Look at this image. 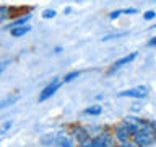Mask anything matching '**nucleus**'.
<instances>
[{"mask_svg": "<svg viewBox=\"0 0 156 147\" xmlns=\"http://www.w3.org/2000/svg\"><path fill=\"white\" fill-rule=\"evenodd\" d=\"M10 126H12V121L5 123V126H3V131H8V129H10Z\"/></svg>", "mask_w": 156, "mask_h": 147, "instance_id": "21", "label": "nucleus"}, {"mask_svg": "<svg viewBox=\"0 0 156 147\" xmlns=\"http://www.w3.org/2000/svg\"><path fill=\"white\" fill-rule=\"evenodd\" d=\"M136 56H138V52H132V54H127V56L120 57V59H117V61L112 64V67H111V70H109V72H114V70H117V69H120V67L127 66V64L133 62L135 59H136Z\"/></svg>", "mask_w": 156, "mask_h": 147, "instance_id": "7", "label": "nucleus"}, {"mask_svg": "<svg viewBox=\"0 0 156 147\" xmlns=\"http://www.w3.org/2000/svg\"><path fill=\"white\" fill-rule=\"evenodd\" d=\"M54 52H55V54H60V52H62V47H60V46L54 47Z\"/></svg>", "mask_w": 156, "mask_h": 147, "instance_id": "23", "label": "nucleus"}, {"mask_svg": "<svg viewBox=\"0 0 156 147\" xmlns=\"http://www.w3.org/2000/svg\"><path fill=\"white\" fill-rule=\"evenodd\" d=\"M80 147H114V139L109 132H101V134L81 142Z\"/></svg>", "mask_w": 156, "mask_h": 147, "instance_id": "2", "label": "nucleus"}, {"mask_svg": "<svg viewBox=\"0 0 156 147\" xmlns=\"http://www.w3.org/2000/svg\"><path fill=\"white\" fill-rule=\"evenodd\" d=\"M58 87H60V80L58 78H52V82L49 83V85H46L42 88V92L39 93V101H46L49 100L54 93H55L58 90Z\"/></svg>", "mask_w": 156, "mask_h": 147, "instance_id": "4", "label": "nucleus"}, {"mask_svg": "<svg viewBox=\"0 0 156 147\" xmlns=\"http://www.w3.org/2000/svg\"><path fill=\"white\" fill-rule=\"evenodd\" d=\"M156 18V12L154 10H148V12L143 13V20H146V21H151V20Z\"/></svg>", "mask_w": 156, "mask_h": 147, "instance_id": "15", "label": "nucleus"}, {"mask_svg": "<svg viewBox=\"0 0 156 147\" xmlns=\"http://www.w3.org/2000/svg\"><path fill=\"white\" fill-rule=\"evenodd\" d=\"M33 18V15L31 13H28V15H21V17H16V18H12V21H10L8 24H5L3 29L5 31H12L13 28H16V26H23V24H28V21Z\"/></svg>", "mask_w": 156, "mask_h": 147, "instance_id": "6", "label": "nucleus"}, {"mask_svg": "<svg viewBox=\"0 0 156 147\" xmlns=\"http://www.w3.org/2000/svg\"><path fill=\"white\" fill-rule=\"evenodd\" d=\"M127 33H114V34H107V36L102 38V41H109V39H114V38H122V36H125Z\"/></svg>", "mask_w": 156, "mask_h": 147, "instance_id": "17", "label": "nucleus"}, {"mask_svg": "<svg viewBox=\"0 0 156 147\" xmlns=\"http://www.w3.org/2000/svg\"><path fill=\"white\" fill-rule=\"evenodd\" d=\"M85 115H91V116H98V115H101L102 113V108L99 106V105H94V106H88V108H85Z\"/></svg>", "mask_w": 156, "mask_h": 147, "instance_id": "12", "label": "nucleus"}, {"mask_svg": "<svg viewBox=\"0 0 156 147\" xmlns=\"http://www.w3.org/2000/svg\"><path fill=\"white\" fill-rule=\"evenodd\" d=\"M135 13H138L136 8H124V15H135Z\"/></svg>", "mask_w": 156, "mask_h": 147, "instance_id": "18", "label": "nucleus"}, {"mask_svg": "<svg viewBox=\"0 0 156 147\" xmlns=\"http://www.w3.org/2000/svg\"><path fill=\"white\" fill-rule=\"evenodd\" d=\"M15 12V8L13 7H8V5H2L0 7V21L2 23H7L8 21V18H12L13 17V13Z\"/></svg>", "mask_w": 156, "mask_h": 147, "instance_id": "10", "label": "nucleus"}, {"mask_svg": "<svg viewBox=\"0 0 156 147\" xmlns=\"http://www.w3.org/2000/svg\"><path fill=\"white\" fill-rule=\"evenodd\" d=\"M133 127H132L130 124H127L125 121H122L119 126L115 127V137H117V141H120V142H125V141H130V137L133 136Z\"/></svg>", "mask_w": 156, "mask_h": 147, "instance_id": "3", "label": "nucleus"}, {"mask_svg": "<svg viewBox=\"0 0 156 147\" xmlns=\"http://www.w3.org/2000/svg\"><path fill=\"white\" fill-rule=\"evenodd\" d=\"M156 141V123L143 121L133 132V142L138 147H148Z\"/></svg>", "mask_w": 156, "mask_h": 147, "instance_id": "1", "label": "nucleus"}, {"mask_svg": "<svg viewBox=\"0 0 156 147\" xmlns=\"http://www.w3.org/2000/svg\"><path fill=\"white\" fill-rule=\"evenodd\" d=\"M122 15H124V10H114V12H111L109 13V20H117V18H120Z\"/></svg>", "mask_w": 156, "mask_h": 147, "instance_id": "16", "label": "nucleus"}, {"mask_svg": "<svg viewBox=\"0 0 156 147\" xmlns=\"http://www.w3.org/2000/svg\"><path fill=\"white\" fill-rule=\"evenodd\" d=\"M120 147H138L135 144V142H130V141H125V142H122Z\"/></svg>", "mask_w": 156, "mask_h": 147, "instance_id": "19", "label": "nucleus"}, {"mask_svg": "<svg viewBox=\"0 0 156 147\" xmlns=\"http://www.w3.org/2000/svg\"><path fill=\"white\" fill-rule=\"evenodd\" d=\"M63 13H65V15H70V13H72V8H70V7L63 8Z\"/></svg>", "mask_w": 156, "mask_h": 147, "instance_id": "22", "label": "nucleus"}, {"mask_svg": "<svg viewBox=\"0 0 156 147\" xmlns=\"http://www.w3.org/2000/svg\"><path fill=\"white\" fill-rule=\"evenodd\" d=\"M73 137L78 141V144H81V142L90 139V131H88L86 127L76 126V127H73Z\"/></svg>", "mask_w": 156, "mask_h": 147, "instance_id": "8", "label": "nucleus"}, {"mask_svg": "<svg viewBox=\"0 0 156 147\" xmlns=\"http://www.w3.org/2000/svg\"><path fill=\"white\" fill-rule=\"evenodd\" d=\"M55 144H57L58 147H75L73 141H72L67 134H63V132H58V134H55Z\"/></svg>", "mask_w": 156, "mask_h": 147, "instance_id": "9", "label": "nucleus"}, {"mask_svg": "<svg viewBox=\"0 0 156 147\" xmlns=\"http://www.w3.org/2000/svg\"><path fill=\"white\" fill-rule=\"evenodd\" d=\"M148 95V90L146 87H136V88H129V90H124L119 93L120 98H145Z\"/></svg>", "mask_w": 156, "mask_h": 147, "instance_id": "5", "label": "nucleus"}, {"mask_svg": "<svg viewBox=\"0 0 156 147\" xmlns=\"http://www.w3.org/2000/svg\"><path fill=\"white\" fill-rule=\"evenodd\" d=\"M148 46H150V47H156V36L150 38V41H148Z\"/></svg>", "mask_w": 156, "mask_h": 147, "instance_id": "20", "label": "nucleus"}, {"mask_svg": "<svg viewBox=\"0 0 156 147\" xmlns=\"http://www.w3.org/2000/svg\"><path fill=\"white\" fill-rule=\"evenodd\" d=\"M29 31H31V26H29V24H23V26L13 28L12 31H10V34H12L13 38H21V36H26Z\"/></svg>", "mask_w": 156, "mask_h": 147, "instance_id": "11", "label": "nucleus"}, {"mask_svg": "<svg viewBox=\"0 0 156 147\" xmlns=\"http://www.w3.org/2000/svg\"><path fill=\"white\" fill-rule=\"evenodd\" d=\"M41 17H42L44 20H52V18L57 17V12H55L54 8H47V10H44V12H42Z\"/></svg>", "mask_w": 156, "mask_h": 147, "instance_id": "14", "label": "nucleus"}, {"mask_svg": "<svg viewBox=\"0 0 156 147\" xmlns=\"http://www.w3.org/2000/svg\"><path fill=\"white\" fill-rule=\"evenodd\" d=\"M81 75V72L80 70H72V72H68V74H65V77L62 78V82L63 83H68V82H73L75 78H78Z\"/></svg>", "mask_w": 156, "mask_h": 147, "instance_id": "13", "label": "nucleus"}]
</instances>
